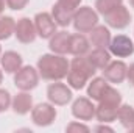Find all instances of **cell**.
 I'll return each instance as SVG.
<instances>
[{
    "mask_svg": "<svg viewBox=\"0 0 134 133\" xmlns=\"http://www.w3.org/2000/svg\"><path fill=\"white\" fill-rule=\"evenodd\" d=\"M69 66H70V63L67 61V58H64V55L45 53L37 60L36 69L44 80L61 81L69 74Z\"/></svg>",
    "mask_w": 134,
    "mask_h": 133,
    "instance_id": "cell-1",
    "label": "cell"
},
{
    "mask_svg": "<svg viewBox=\"0 0 134 133\" xmlns=\"http://www.w3.org/2000/svg\"><path fill=\"white\" fill-rule=\"evenodd\" d=\"M95 74H97V69L89 61L87 55L75 57L69 66V74L66 77L67 85L72 89H83Z\"/></svg>",
    "mask_w": 134,
    "mask_h": 133,
    "instance_id": "cell-2",
    "label": "cell"
},
{
    "mask_svg": "<svg viewBox=\"0 0 134 133\" xmlns=\"http://www.w3.org/2000/svg\"><path fill=\"white\" fill-rule=\"evenodd\" d=\"M122 105V94L109 85L103 97L98 100V105L95 106V117L98 122H114L117 119V111Z\"/></svg>",
    "mask_w": 134,
    "mask_h": 133,
    "instance_id": "cell-3",
    "label": "cell"
},
{
    "mask_svg": "<svg viewBox=\"0 0 134 133\" xmlns=\"http://www.w3.org/2000/svg\"><path fill=\"white\" fill-rule=\"evenodd\" d=\"M72 24L76 33H91L98 25V13L91 6H80L73 14Z\"/></svg>",
    "mask_w": 134,
    "mask_h": 133,
    "instance_id": "cell-4",
    "label": "cell"
},
{
    "mask_svg": "<svg viewBox=\"0 0 134 133\" xmlns=\"http://www.w3.org/2000/svg\"><path fill=\"white\" fill-rule=\"evenodd\" d=\"M39 72L33 66H22L14 74V85L20 91H31L39 85Z\"/></svg>",
    "mask_w": 134,
    "mask_h": 133,
    "instance_id": "cell-5",
    "label": "cell"
},
{
    "mask_svg": "<svg viewBox=\"0 0 134 133\" xmlns=\"http://www.w3.org/2000/svg\"><path fill=\"white\" fill-rule=\"evenodd\" d=\"M72 97H73L72 88L64 85V83L53 81L47 88V99L55 106H64V105H67L72 100Z\"/></svg>",
    "mask_w": 134,
    "mask_h": 133,
    "instance_id": "cell-6",
    "label": "cell"
},
{
    "mask_svg": "<svg viewBox=\"0 0 134 133\" xmlns=\"http://www.w3.org/2000/svg\"><path fill=\"white\" fill-rule=\"evenodd\" d=\"M56 108L53 103H37L31 110V121L37 127H48L56 119Z\"/></svg>",
    "mask_w": 134,
    "mask_h": 133,
    "instance_id": "cell-7",
    "label": "cell"
},
{
    "mask_svg": "<svg viewBox=\"0 0 134 133\" xmlns=\"http://www.w3.org/2000/svg\"><path fill=\"white\" fill-rule=\"evenodd\" d=\"M103 17H104L106 25L111 27V28H115V30H123L131 22V13L125 5H120V6L114 8L112 11H109Z\"/></svg>",
    "mask_w": 134,
    "mask_h": 133,
    "instance_id": "cell-8",
    "label": "cell"
},
{
    "mask_svg": "<svg viewBox=\"0 0 134 133\" xmlns=\"http://www.w3.org/2000/svg\"><path fill=\"white\" fill-rule=\"evenodd\" d=\"M108 50L117 58H128L134 53V42L131 38L125 34H117L111 39Z\"/></svg>",
    "mask_w": 134,
    "mask_h": 133,
    "instance_id": "cell-9",
    "label": "cell"
},
{
    "mask_svg": "<svg viewBox=\"0 0 134 133\" xmlns=\"http://www.w3.org/2000/svg\"><path fill=\"white\" fill-rule=\"evenodd\" d=\"M34 27H36V33L42 39H50L53 34L56 33V22L52 17L50 13H37L33 19Z\"/></svg>",
    "mask_w": 134,
    "mask_h": 133,
    "instance_id": "cell-10",
    "label": "cell"
},
{
    "mask_svg": "<svg viewBox=\"0 0 134 133\" xmlns=\"http://www.w3.org/2000/svg\"><path fill=\"white\" fill-rule=\"evenodd\" d=\"M14 36L17 38L19 42L22 44H31L36 39V27H34V22L30 17H20L17 22H16V28H14Z\"/></svg>",
    "mask_w": 134,
    "mask_h": 133,
    "instance_id": "cell-11",
    "label": "cell"
},
{
    "mask_svg": "<svg viewBox=\"0 0 134 133\" xmlns=\"http://www.w3.org/2000/svg\"><path fill=\"white\" fill-rule=\"evenodd\" d=\"M72 114L78 121H92L95 117V105L89 97H78L72 103Z\"/></svg>",
    "mask_w": 134,
    "mask_h": 133,
    "instance_id": "cell-12",
    "label": "cell"
},
{
    "mask_svg": "<svg viewBox=\"0 0 134 133\" xmlns=\"http://www.w3.org/2000/svg\"><path fill=\"white\" fill-rule=\"evenodd\" d=\"M126 70L128 66L122 60H115V61L111 60V63L103 69V77L112 85H120L126 80Z\"/></svg>",
    "mask_w": 134,
    "mask_h": 133,
    "instance_id": "cell-13",
    "label": "cell"
},
{
    "mask_svg": "<svg viewBox=\"0 0 134 133\" xmlns=\"http://www.w3.org/2000/svg\"><path fill=\"white\" fill-rule=\"evenodd\" d=\"M91 52V41L83 33L70 34L69 41V53L73 57H83Z\"/></svg>",
    "mask_w": 134,
    "mask_h": 133,
    "instance_id": "cell-14",
    "label": "cell"
},
{
    "mask_svg": "<svg viewBox=\"0 0 134 133\" xmlns=\"http://www.w3.org/2000/svg\"><path fill=\"white\" fill-rule=\"evenodd\" d=\"M11 106H13V111L16 114H19V116L28 114L33 110V97L30 96V91H20V93H17L13 97Z\"/></svg>",
    "mask_w": 134,
    "mask_h": 133,
    "instance_id": "cell-15",
    "label": "cell"
},
{
    "mask_svg": "<svg viewBox=\"0 0 134 133\" xmlns=\"http://www.w3.org/2000/svg\"><path fill=\"white\" fill-rule=\"evenodd\" d=\"M111 39H112L111 32H109V28L104 27V25H97V27L92 28V32L89 33L91 45H94L95 49H108Z\"/></svg>",
    "mask_w": 134,
    "mask_h": 133,
    "instance_id": "cell-16",
    "label": "cell"
},
{
    "mask_svg": "<svg viewBox=\"0 0 134 133\" xmlns=\"http://www.w3.org/2000/svg\"><path fill=\"white\" fill-rule=\"evenodd\" d=\"M22 66H24V58L17 52L8 50L0 57V67L6 74H16Z\"/></svg>",
    "mask_w": 134,
    "mask_h": 133,
    "instance_id": "cell-17",
    "label": "cell"
},
{
    "mask_svg": "<svg viewBox=\"0 0 134 133\" xmlns=\"http://www.w3.org/2000/svg\"><path fill=\"white\" fill-rule=\"evenodd\" d=\"M69 41H70V33L67 32H56L50 39H48V47L52 53L58 55H66L69 53Z\"/></svg>",
    "mask_w": 134,
    "mask_h": 133,
    "instance_id": "cell-18",
    "label": "cell"
},
{
    "mask_svg": "<svg viewBox=\"0 0 134 133\" xmlns=\"http://www.w3.org/2000/svg\"><path fill=\"white\" fill-rule=\"evenodd\" d=\"M108 88H109V81L104 77H95V78L89 80V83H87V96H89V99L98 102Z\"/></svg>",
    "mask_w": 134,
    "mask_h": 133,
    "instance_id": "cell-19",
    "label": "cell"
},
{
    "mask_svg": "<svg viewBox=\"0 0 134 133\" xmlns=\"http://www.w3.org/2000/svg\"><path fill=\"white\" fill-rule=\"evenodd\" d=\"M111 52L108 49H94L87 53L89 61L94 64V67L97 70H103L104 67L111 63Z\"/></svg>",
    "mask_w": 134,
    "mask_h": 133,
    "instance_id": "cell-20",
    "label": "cell"
},
{
    "mask_svg": "<svg viewBox=\"0 0 134 133\" xmlns=\"http://www.w3.org/2000/svg\"><path fill=\"white\" fill-rule=\"evenodd\" d=\"M73 14H75V13H70V11L64 9V8L59 6L58 3H55L53 8H52V17L55 19L56 25H58V27H63V28H64V27H69V25L72 24Z\"/></svg>",
    "mask_w": 134,
    "mask_h": 133,
    "instance_id": "cell-21",
    "label": "cell"
},
{
    "mask_svg": "<svg viewBox=\"0 0 134 133\" xmlns=\"http://www.w3.org/2000/svg\"><path fill=\"white\" fill-rule=\"evenodd\" d=\"M117 119L120 121V124L126 129L134 132V108L131 105H120L119 111H117Z\"/></svg>",
    "mask_w": 134,
    "mask_h": 133,
    "instance_id": "cell-22",
    "label": "cell"
},
{
    "mask_svg": "<svg viewBox=\"0 0 134 133\" xmlns=\"http://www.w3.org/2000/svg\"><path fill=\"white\" fill-rule=\"evenodd\" d=\"M16 21L11 16H0V41H6L14 34Z\"/></svg>",
    "mask_w": 134,
    "mask_h": 133,
    "instance_id": "cell-23",
    "label": "cell"
},
{
    "mask_svg": "<svg viewBox=\"0 0 134 133\" xmlns=\"http://www.w3.org/2000/svg\"><path fill=\"white\" fill-rule=\"evenodd\" d=\"M120 5H123V0H95V11L104 16Z\"/></svg>",
    "mask_w": 134,
    "mask_h": 133,
    "instance_id": "cell-24",
    "label": "cell"
},
{
    "mask_svg": "<svg viewBox=\"0 0 134 133\" xmlns=\"http://www.w3.org/2000/svg\"><path fill=\"white\" fill-rule=\"evenodd\" d=\"M11 94L6 89H0V113H5L9 106H11Z\"/></svg>",
    "mask_w": 134,
    "mask_h": 133,
    "instance_id": "cell-25",
    "label": "cell"
},
{
    "mask_svg": "<svg viewBox=\"0 0 134 133\" xmlns=\"http://www.w3.org/2000/svg\"><path fill=\"white\" fill-rule=\"evenodd\" d=\"M81 2H83V0H58L56 3H58L59 6H63L64 9H67V11H70V13H75V11L80 8Z\"/></svg>",
    "mask_w": 134,
    "mask_h": 133,
    "instance_id": "cell-26",
    "label": "cell"
},
{
    "mask_svg": "<svg viewBox=\"0 0 134 133\" xmlns=\"http://www.w3.org/2000/svg\"><path fill=\"white\" fill-rule=\"evenodd\" d=\"M66 132H69V133H80V132L87 133V132H91V129L87 125H84V124H80V122H70L66 127Z\"/></svg>",
    "mask_w": 134,
    "mask_h": 133,
    "instance_id": "cell-27",
    "label": "cell"
},
{
    "mask_svg": "<svg viewBox=\"0 0 134 133\" xmlns=\"http://www.w3.org/2000/svg\"><path fill=\"white\" fill-rule=\"evenodd\" d=\"M5 2H6V6H8L9 9H13V11H20V9H24V8L28 5L30 0H5Z\"/></svg>",
    "mask_w": 134,
    "mask_h": 133,
    "instance_id": "cell-28",
    "label": "cell"
},
{
    "mask_svg": "<svg viewBox=\"0 0 134 133\" xmlns=\"http://www.w3.org/2000/svg\"><path fill=\"white\" fill-rule=\"evenodd\" d=\"M94 130H95V132H109V133L114 132V129H112V127H109V125H106L104 122H100V125H97Z\"/></svg>",
    "mask_w": 134,
    "mask_h": 133,
    "instance_id": "cell-29",
    "label": "cell"
},
{
    "mask_svg": "<svg viewBox=\"0 0 134 133\" xmlns=\"http://www.w3.org/2000/svg\"><path fill=\"white\" fill-rule=\"evenodd\" d=\"M5 6H6V2H5V0H0V16H3Z\"/></svg>",
    "mask_w": 134,
    "mask_h": 133,
    "instance_id": "cell-30",
    "label": "cell"
},
{
    "mask_svg": "<svg viewBox=\"0 0 134 133\" xmlns=\"http://www.w3.org/2000/svg\"><path fill=\"white\" fill-rule=\"evenodd\" d=\"M2 81H3V70H2V67H0V85H2Z\"/></svg>",
    "mask_w": 134,
    "mask_h": 133,
    "instance_id": "cell-31",
    "label": "cell"
},
{
    "mask_svg": "<svg viewBox=\"0 0 134 133\" xmlns=\"http://www.w3.org/2000/svg\"><path fill=\"white\" fill-rule=\"evenodd\" d=\"M130 5H131V6L134 8V0H130Z\"/></svg>",
    "mask_w": 134,
    "mask_h": 133,
    "instance_id": "cell-32",
    "label": "cell"
},
{
    "mask_svg": "<svg viewBox=\"0 0 134 133\" xmlns=\"http://www.w3.org/2000/svg\"><path fill=\"white\" fill-rule=\"evenodd\" d=\"M0 57H2V45H0Z\"/></svg>",
    "mask_w": 134,
    "mask_h": 133,
    "instance_id": "cell-33",
    "label": "cell"
},
{
    "mask_svg": "<svg viewBox=\"0 0 134 133\" xmlns=\"http://www.w3.org/2000/svg\"><path fill=\"white\" fill-rule=\"evenodd\" d=\"M133 86H134V83H133Z\"/></svg>",
    "mask_w": 134,
    "mask_h": 133,
    "instance_id": "cell-34",
    "label": "cell"
}]
</instances>
